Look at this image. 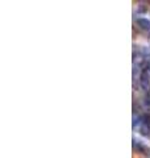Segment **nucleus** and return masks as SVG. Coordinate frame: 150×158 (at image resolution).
Wrapping results in <instances>:
<instances>
[{
  "mask_svg": "<svg viewBox=\"0 0 150 158\" xmlns=\"http://www.w3.org/2000/svg\"><path fill=\"white\" fill-rule=\"evenodd\" d=\"M140 132H141V135L142 136H150V127L148 125V123L146 124H144L142 127H141V129H140Z\"/></svg>",
  "mask_w": 150,
  "mask_h": 158,
  "instance_id": "3",
  "label": "nucleus"
},
{
  "mask_svg": "<svg viewBox=\"0 0 150 158\" xmlns=\"http://www.w3.org/2000/svg\"><path fill=\"white\" fill-rule=\"evenodd\" d=\"M137 24H138L140 28L144 29V31H150V21L148 19H138Z\"/></svg>",
  "mask_w": 150,
  "mask_h": 158,
  "instance_id": "2",
  "label": "nucleus"
},
{
  "mask_svg": "<svg viewBox=\"0 0 150 158\" xmlns=\"http://www.w3.org/2000/svg\"><path fill=\"white\" fill-rule=\"evenodd\" d=\"M140 86L142 87V90H149V86H150V78L148 75L146 71L141 73V75H140Z\"/></svg>",
  "mask_w": 150,
  "mask_h": 158,
  "instance_id": "1",
  "label": "nucleus"
},
{
  "mask_svg": "<svg viewBox=\"0 0 150 158\" xmlns=\"http://www.w3.org/2000/svg\"><path fill=\"white\" fill-rule=\"evenodd\" d=\"M145 118H146V120H148V121L150 123V115H148V116H146V117H145Z\"/></svg>",
  "mask_w": 150,
  "mask_h": 158,
  "instance_id": "5",
  "label": "nucleus"
},
{
  "mask_svg": "<svg viewBox=\"0 0 150 158\" xmlns=\"http://www.w3.org/2000/svg\"><path fill=\"white\" fill-rule=\"evenodd\" d=\"M145 104H146L148 107H150V91H149V94H148V96L145 98Z\"/></svg>",
  "mask_w": 150,
  "mask_h": 158,
  "instance_id": "4",
  "label": "nucleus"
}]
</instances>
